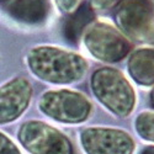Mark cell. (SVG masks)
I'll use <instances>...</instances> for the list:
<instances>
[{
    "instance_id": "30bf717a",
    "label": "cell",
    "mask_w": 154,
    "mask_h": 154,
    "mask_svg": "<svg viewBox=\"0 0 154 154\" xmlns=\"http://www.w3.org/2000/svg\"><path fill=\"white\" fill-rule=\"evenodd\" d=\"M132 78L142 85L154 84V49L142 48L132 53L128 63Z\"/></svg>"
},
{
    "instance_id": "ba28073f",
    "label": "cell",
    "mask_w": 154,
    "mask_h": 154,
    "mask_svg": "<svg viewBox=\"0 0 154 154\" xmlns=\"http://www.w3.org/2000/svg\"><path fill=\"white\" fill-rule=\"evenodd\" d=\"M31 95V84L25 78L12 79L0 88V125L20 117L26 110Z\"/></svg>"
},
{
    "instance_id": "9c48e42d",
    "label": "cell",
    "mask_w": 154,
    "mask_h": 154,
    "mask_svg": "<svg viewBox=\"0 0 154 154\" xmlns=\"http://www.w3.org/2000/svg\"><path fill=\"white\" fill-rule=\"evenodd\" d=\"M9 14L22 22L40 23L48 12L47 0H10L6 5Z\"/></svg>"
},
{
    "instance_id": "7a4b0ae2",
    "label": "cell",
    "mask_w": 154,
    "mask_h": 154,
    "mask_svg": "<svg viewBox=\"0 0 154 154\" xmlns=\"http://www.w3.org/2000/svg\"><path fill=\"white\" fill-rule=\"evenodd\" d=\"M91 89L102 104L119 116H127L134 107L133 89L116 69H97L91 76Z\"/></svg>"
},
{
    "instance_id": "52a82bcc",
    "label": "cell",
    "mask_w": 154,
    "mask_h": 154,
    "mask_svg": "<svg viewBox=\"0 0 154 154\" xmlns=\"http://www.w3.org/2000/svg\"><path fill=\"white\" fill-rule=\"evenodd\" d=\"M80 139L88 154H132L134 150L132 137L115 128H86Z\"/></svg>"
},
{
    "instance_id": "5bb4252c",
    "label": "cell",
    "mask_w": 154,
    "mask_h": 154,
    "mask_svg": "<svg viewBox=\"0 0 154 154\" xmlns=\"http://www.w3.org/2000/svg\"><path fill=\"white\" fill-rule=\"evenodd\" d=\"M58 8L64 12H73L79 6L80 0H56Z\"/></svg>"
},
{
    "instance_id": "2e32d148",
    "label": "cell",
    "mask_w": 154,
    "mask_h": 154,
    "mask_svg": "<svg viewBox=\"0 0 154 154\" xmlns=\"http://www.w3.org/2000/svg\"><path fill=\"white\" fill-rule=\"evenodd\" d=\"M142 154H154V147H147L142 152Z\"/></svg>"
},
{
    "instance_id": "277c9868",
    "label": "cell",
    "mask_w": 154,
    "mask_h": 154,
    "mask_svg": "<svg viewBox=\"0 0 154 154\" xmlns=\"http://www.w3.org/2000/svg\"><path fill=\"white\" fill-rule=\"evenodd\" d=\"M38 106L48 117L66 123H79L91 111V104L83 94L70 90L48 91L42 95Z\"/></svg>"
},
{
    "instance_id": "7c38bea8",
    "label": "cell",
    "mask_w": 154,
    "mask_h": 154,
    "mask_svg": "<svg viewBox=\"0 0 154 154\" xmlns=\"http://www.w3.org/2000/svg\"><path fill=\"white\" fill-rule=\"evenodd\" d=\"M136 130L138 134L154 142V112H143L136 120Z\"/></svg>"
},
{
    "instance_id": "e0dca14e",
    "label": "cell",
    "mask_w": 154,
    "mask_h": 154,
    "mask_svg": "<svg viewBox=\"0 0 154 154\" xmlns=\"http://www.w3.org/2000/svg\"><path fill=\"white\" fill-rule=\"evenodd\" d=\"M152 100H153V104H154V91H153V94H152Z\"/></svg>"
},
{
    "instance_id": "ac0fdd59",
    "label": "cell",
    "mask_w": 154,
    "mask_h": 154,
    "mask_svg": "<svg viewBox=\"0 0 154 154\" xmlns=\"http://www.w3.org/2000/svg\"><path fill=\"white\" fill-rule=\"evenodd\" d=\"M0 2H4V0H0Z\"/></svg>"
},
{
    "instance_id": "8fae6325",
    "label": "cell",
    "mask_w": 154,
    "mask_h": 154,
    "mask_svg": "<svg viewBox=\"0 0 154 154\" xmlns=\"http://www.w3.org/2000/svg\"><path fill=\"white\" fill-rule=\"evenodd\" d=\"M94 20V10L93 8L84 3L74 12H72L70 17L67 20L64 26V36L70 42L76 43L84 32V29Z\"/></svg>"
},
{
    "instance_id": "5b68a950",
    "label": "cell",
    "mask_w": 154,
    "mask_h": 154,
    "mask_svg": "<svg viewBox=\"0 0 154 154\" xmlns=\"http://www.w3.org/2000/svg\"><path fill=\"white\" fill-rule=\"evenodd\" d=\"M21 144L32 154H73L69 139L40 121L23 123L19 131Z\"/></svg>"
},
{
    "instance_id": "6da1fadb",
    "label": "cell",
    "mask_w": 154,
    "mask_h": 154,
    "mask_svg": "<svg viewBox=\"0 0 154 154\" xmlns=\"http://www.w3.org/2000/svg\"><path fill=\"white\" fill-rule=\"evenodd\" d=\"M27 64L32 73L48 83L68 84L83 78L86 62L79 54L54 47H36L30 51Z\"/></svg>"
},
{
    "instance_id": "4fadbf2b",
    "label": "cell",
    "mask_w": 154,
    "mask_h": 154,
    "mask_svg": "<svg viewBox=\"0 0 154 154\" xmlns=\"http://www.w3.org/2000/svg\"><path fill=\"white\" fill-rule=\"evenodd\" d=\"M0 154H21L17 147L2 132H0Z\"/></svg>"
},
{
    "instance_id": "9a60e30c",
    "label": "cell",
    "mask_w": 154,
    "mask_h": 154,
    "mask_svg": "<svg viewBox=\"0 0 154 154\" xmlns=\"http://www.w3.org/2000/svg\"><path fill=\"white\" fill-rule=\"evenodd\" d=\"M119 0H91L90 6L93 8V10H106L113 6Z\"/></svg>"
},
{
    "instance_id": "3957f363",
    "label": "cell",
    "mask_w": 154,
    "mask_h": 154,
    "mask_svg": "<svg viewBox=\"0 0 154 154\" xmlns=\"http://www.w3.org/2000/svg\"><path fill=\"white\" fill-rule=\"evenodd\" d=\"M115 17L119 27L133 40L154 41V0H122Z\"/></svg>"
},
{
    "instance_id": "8992f818",
    "label": "cell",
    "mask_w": 154,
    "mask_h": 154,
    "mask_svg": "<svg viewBox=\"0 0 154 154\" xmlns=\"http://www.w3.org/2000/svg\"><path fill=\"white\" fill-rule=\"evenodd\" d=\"M84 43L94 57L105 62H119L131 47L119 31L106 23H94L86 31Z\"/></svg>"
}]
</instances>
